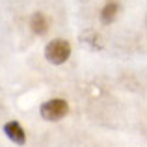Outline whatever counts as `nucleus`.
<instances>
[{"instance_id":"nucleus-1","label":"nucleus","mask_w":147,"mask_h":147,"mask_svg":"<svg viewBox=\"0 0 147 147\" xmlns=\"http://www.w3.org/2000/svg\"><path fill=\"white\" fill-rule=\"evenodd\" d=\"M71 56V45L65 39H54L45 47V58L54 65H61Z\"/></svg>"},{"instance_id":"nucleus-2","label":"nucleus","mask_w":147,"mask_h":147,"mask_svg":"<svg viewBox=\"0 0 147 147\" xmlns=\"http://www.w3.org/2000/svg\"><path fill=\"white\" fill-rule=\"evenodd\" d=\"M69 112L67 100L63 99H52L41 104V117L47 121H60L61 117H65Z\"/></svg>"},{"instance_id":"nucleus-3","label":"nucleus","mask_w":147,"mask_h":147,"mask_svg":"<svg viewBox=\"0 0 147 147\" xmlns=\"http://www.w3.org/2000/svg\"><path fill=\"white\" fill-rule=\"evenodd\" d=\"M4 132H6V136L9 138L11 142H15V144H19V145H22L26 142V134H24L22 127L19 125L17 121L6 123V125H4Z\"/></svg>"},{"instance_id":"nucleus-4","label":"nucleus","mask_w":147,"mask_h":147,"mask_svg":"<svg viewBox=\"0 0 147 147\" xmlns=\"http://www.w3.org/2000/svg\"><path fill=\"white\" fill-rule=\"evenodd\" d=\"M30 26H32V32L37 34V36H43L49 30V22L43 13H34L32 19H30Z\"/></svg>"},{"instance_id":"nucleus-5","label":"nucleus","mask_w":147,"mask_h":147,"mask_svg":"<svg viewBox=\"0 0 147 147\" xmlns=\"http://www.w3.org/2000/svg\"><path fill=\"white\" fill-rule=\"evenodd\" d=\"M117 11H119V4L115 2V0H110V2L102 7V11H100V21H102L104 24H110V22L117 17Z\"/></svg>"},{"instance_id":"nucleus-6","label":"nucleus","mask_w":147,"mask_h":147,"mask_svg":"<svg viewBox=\"0 0 147 147\" xmlns=\"http://www.w3.org/2000/svg\"><path fill=\"white\" fill-rule=\"evenodd\" d=\"M80 39H82L84 43H88L91 49H100V47H102V43H100V36L97 32H93V30L84 32L82 36H80Z\"/></svg>"}]
</instances>
